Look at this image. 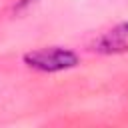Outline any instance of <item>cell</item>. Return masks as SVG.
I'll return each mask as SVG.
<instances>
[{
	"mask_svg": "<svg viewBox=\"0 0 128 128\" xmlns=\"http://www.w3.org/2000/svg\"><path fill=\"white\" fill-rule=\"evenodd\" d=\"M126 48H128V24H124V26H120L116 30H110L104 36H100L94 42L92 50L104 52V54H112V52H122Z\"/></svg>",
	"mask_w": 128,
	"mask_h": 128,
	"instance_id": "obj_2",
	"label": "cell"
},
{
	"mask_svg": "<svg viewBox=\"0 0 128 128\" xmlns=\"http://www.w3.org/2000/svg\"><path fill=\"white\" fill-rule=\"evenodd\" d=\"M24 62L30 68L42 72H58L66 68H74L78 64V56L68 48H42L24 56Z\"/></svg>",
	"mask_w": 128,
	"mask_h": 128,
	"instance_id": "obj_1",
	"label": "cell"
}]
</instances>
